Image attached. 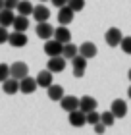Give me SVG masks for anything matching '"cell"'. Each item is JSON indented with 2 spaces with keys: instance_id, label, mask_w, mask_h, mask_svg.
Here are the masks:
<instances>
[{
  "instance_id": "cell-1",
  "label": "cell",
  "mask_w": 131,
  "mask_h": 135,
  "mask_svg": "<svg viewBox=\"0 0 131 135\" xmlns=\"http://www.w3.org/2000/svg\"><path fill=\"white\" fill-rule=\"evenodd\" d=\"M62 48H64V42L56 41L54 37L46 39V42H45V54H46L48 58H50V56H60V54H62Z\"/></svg>"
},
{
  "instance_id": "cell-2",
  "label": "cell",
  "mask_w": 131,
  "mask_h": 135,
  "mask_svg": "<svg viewBox=\"0 0 131 135\" xmlns=\"http://www.w3.org/2000/svg\"><path fill=\"white\" fill-rule=\"evenodd\" d=\"M25 75H29V66L25 62H14L10 66V77H14V79H23Z\"/></svg>"
},
{
  "instance_id": "cell-3",
  "label": "cell",
  "mask_w": 131,
  "mask_h": 135,
  "mask_svg": "<svg viewBox=\"0 0 131 135\" xmlns=\"http://www.w3.org/2000/svg\"><path fill=\"white\" fill-rule=\"evenodd\" d=\"M122 39H123V35H122V31L118 27H110L108 31H106V35H104V41H106V45L108 46H120V42H122Z\"/></svg>"
},
{
  "instance_id": "cell-4",
  "label": "cell",
  "mask_w": 131,
  "mask_h": 135,
  "mask_svg": "<svg viewBox=\"0 0 131 135\" xmlns=\"http://www.w3.org/2000/svg\"><path fill=\"white\" fill-rule=\"evenodd\" d=\"M37 87H39V83H37V79H35V77L25 75L23 79H20V93H23V95H31V93H35Z\"/></svg>"
},
{
  "instance_id": "cell-5",
  "label": "cell",
  "mask_w": 131,
  "mask_h": 135,
  "mask_svg": "<svg viewBox=\"0 0 131 135\" xmlns=\"http://www.w3.org/2000/svg\"><path fill=\"white\" fill-rule=\"evenodd\" d=\"M71 64H73V75L75 77H83L85 75V70H87V58L77 54V56L71 58Z\"/></svg>"
},
{
  "instance_id": "cell-6",
  "label": "cell",
  "mask_w": 131,
  "mask_h": 135,
  "mask_svg": "<svg viewBox=\"0 0 131 135\" xmlns=\"http://www.w3.org/2000/svg\"><path fill=\"white\" fill-rule=\"evenodd\" d=\"M67 114H70V124L73 127H83L87 124V114L81 108H75V110H71V112H67Z\"/></svg>"
},
{
  "instance_id": "cell-7",
  "label": "cell",
  "mask_w": 131,
  "mask_h": 135,
  "mask_svg": "<svg viewBox=\"0 0 131 135\" xmlns=\"http://www.w3.org/2000/svg\"><path fill=\"white\" fill-rule=\"evenodd\" d=\"M73 16H75V12H73L70 6H62V8H58V23L60 25H70V23L73 21Z\"/></svg>"
},
{
  "instance_id": "cell-8",
  "label": "cell",
  "mask_w": 131,
  "mask_h": 135,
  "mask_svg": "<svg viewBox=\"0 0 131 135\" xmlns=\"http://www.w3.org/2000/svg\"><path fill=\"white\" fill-rule=\"evenodd\" d=\"M35 31H37V37H39V39L46 41V39H50V37L54 35V27L48 21H39L37 27H35Z\"/></svg>"
},
{
  "instance_id": "cell-9",
  "label": "cell",
  "mask_w": 131,
  "mask_h": 135,
  "mask_svg": "<svg viewBox=\"0 0 131 135\" xmlns=\"http://www.w3.org/2000/svg\"><path fill=\"white\" fill-rule=\"evenodd\" d=\"M64 68H66V58L62 54L60 56H50L48 62H46V70H50L52 73H60Z\"/></svg>"
},
{
  "instance_id": "cell-10",
  "label": "cell",
  "mask_w": 131,
  "mask_h": 135,
  "mask_svg": "<svg viewBox=\"0 0 131 135\" xmlns=\"http://www.w3.org/2000/svg\"><path fill=\"white\" fill-rule=\"evenodd\" d=\"M8 42L14 48H23V46L27 45V35H25V31H14V33H10Z\"/></svg>"
},
{
  "instance_id": "cell-11",
  "label": "cell",
  "mask_w": 131,
  "mask_h": 135,
  "mask_svg": "<svg viewBox=\"0 0 131 135\" xmlns=\"http://www.w3.org/2000/svg\"><path fill=\"white\" fill-rule=\"evenodd\" d=\"M60 106H62V110H66V112H71V110H75V108H79V99L77 97H73V95H64L60 99Z\"/></svg>"
},
{
  "instance_id": "cell-12",
  "label": "cell",
  "mask_w": 131,
  "mask_h": 135,
  "mask_svg": "<svg viewBox=\"0 0 131 135\" xmlns=\"http://www.w3.org/2000/svg\"><path fill=\"white\" fill-rule=\"evenodd\" d=\"M110 110H112V114H114L116 118H123V116H127V102L123 99H116L112 102Z\"/></svg>"
},
{
  "instance_id": "cell-13",
  "label": "cell",
  "mask_w": 131,
  "mask_h": 135,
  "mask_svg": "<svg viewBox=\"0 0 131 135\" xmlns=\"http://www.w3.org/2000/svg\"><path fill=\"white\" fill-rule=\"evenodd\" d=\"M31 16L35 17L37 23H39V21H48V20H50V10H48L45 4H39V6L33 8V14H31Z\"/></svg>"
},
{
  "instance_id": "cell-14",
  "label": "cell",
  "mask_w": 131,
  "mask_h": 135,
  "mask_svg": "<svg viewBox=\"0 0 131 135\" xmlns=\"http://www.w3.org/2000/svg\"><path fill=\"white\" fill-rule=\"evenodd\" d=\"M52 75H54V73L50 71V70H42V71H39V73H37V83H39V87H50V85L54 83L52 81Z\"/></svg>"
},
{
  "instance_id": "cell-15",
  "label": "cell",
  "mask_w": 131,
  "mask_h": 135,
  "mask_svg": "<svg viewBox=\"0 0 131 135\" xmlns=\"http://www.w3.org/2000/svg\"><path fill=\"white\" fill-rule=\"evenodd\" d=\"M79 108L83 110V112H91V110H96V99L95 97H91V95H85V97H81L79 99Z\"/></svg>"
},
{
  "instance_id": "cell-16",
  "label": "cell",
  "mask_w": 131,
  "mask_h": 135,
  "mask_svg": "<svg viewBox=\"0 0 131 135\" xmlns=\"http://www.w3.org/2000/svg\"><path fill=\"white\" fill-rule=\"evenodd\" d=\"M96 46H95V42H91V41H87V42H81V46H79V54L81 56H85L87 60L89 58H95L96 56Z\"/></svg>"
},
{
  "instance_id": "cell-17",
  "label": "cell",
  "mask_w": 131,
  "mask_h": 135,
  "mask_svg": "<svg viewBox=\"0 0 131 135\" xmlns=\"http://www.w3.org/2000/svg\"><path fill=\"white\" fill-rule=\"evenodd\" d=\"M2 91L6 95H16L17 91H20V81L14 77H8V79H4L2 81Z\"/></svg>"
},
{
  "instance_id": "cell-18",
  "label": "cell",
  "mask_w": 131,
  "mask_h": 135,
  "mask_svg": "<svg viewBox=\"0 0 131 135\" xmlns=\"http://www.w3.org/2000/svg\"><path fill=\"white\" fill-rule=\"evenodd\" d=\"M52 37H54L56 41H60V42H70V41H71V33H70V29H67V25L56 27Z\"/></svg>"
},
{
  "instance_id": "cell-19",
  "label": "cell",
  "mask_w": 131,
  "mask_h": 135,
  "mask_svg": "<svg viewBox=\"0 0 131 135\" xmlns=\"http://www.w3.org/2000/svg\"><path fill=\"white\" fill-rule=\"evenodd\" d=\"M14 31H27L29 29V16H16L14 17V23H12Z\"/></svg>"
},
{
  "instance_id": "cell-20",
  "label": "cell",
  "mask_w": 131,
  "mask_h": 135,
  "mask_svg": "<svg viewBox=\"0 0 131 135\" xmlns=\"http://www.w3.org/2000/svg\"><path fill=\"white\" fill-rule=\"evenodd\" d=\"M46 95H48V99H50V100H58L60 102V99L64 97V87L52 83L50 87H46Z\"/></svg>"
},
{
  "instance_id": "cell-21",
  "label": "cell",
  "mask_w": 131,
  "mask_h": 135,
  "mask_svg": "<svg viewBox=\"0 0 131 135\" xmlns=\"http://www.w3.org/2000/svg\"><path fill=\"white\" fill-rule=\"evenodd\" d=\"M14 10H10V8H2L0 10V25H4V27H10L12 23H14Z\"/></svg>"
},
{
  "instance_id": "cell-22",
  "label": "cell",
  "mask_w": 131,
  "mask_h": 135,
  "mask_svg": "<svg viewBox=\"0 0 131 135\" xmlns=\"http://www.w3.org/2000/svg\"><path fill=\"white\" fill-rule=\"evenodd\" d=\"M79 54V46H75L73 42H64V48H62V56H64L66 60H71L73 56H77Z\"/></svg>"
},
{
  "instance_id": "cell-23",
  "label": "cell",
  "mask_w": 131,
  "mask_h": 135,
  "mask_svg": "<svg viewBox=\"0 0 131 135\" xmlns=\"http://www.w3.org/2000/svg\"><path fill=\"white\" fill-rule=\"evenodd\" d=\"M33 8H35V6L31 4L29 0H20L17 6H16V10L20 12L21 16H31V14H33Z\"/></svg>"
},
{
  "instance_id": "cell-24",
  "label": "cell",
  "mask_w": 131,
  "mask_h": 135,
  "mask_svg": "<svg viewBox=\"0 0 131 135\" xmlns=\"http://www.w3.org/2000/svg\"><path fill=\"white\" fill-rule=\"evenodd\" d=\"M114 120H116V116L112 114V110H106V112H102V114H100V122H102L106 127L114 126Z\"/></svg>"
},
{
  "instance_id": "cell-25",
  "label": "cell",
  "mask_w": 131,
  "mask_h": 135,
  "mask_svg": "<svg viewBox=\"0 0 131 135\" xmlns=\"http://www.w3.org/2000/svg\"><path fill=\"white\" fill-rule=\"evenodd\" d=\"M67 6H70L73 12H81L85 8V0H67Z\"/></svg>"
},
{
  "instance_id": "cell-26",
  "label": "cell",
  "mask_w": 131,
  "mask_h": 135,
  "mask_svg": "<svg viewBox=\"0 0 131 135\" xmlns=\"http://www.w3.org/2000/svg\"><path fill=\"white\" fill-rule=\"evenodd\" d=\"M96 122H100V114H98L96 110H91V112H87V124L95 126Z\"/></svg>"
},
{
  "instance_id": "cell-27",
  "label": "cell",
  "mask_w": 131,
  "mask_h": 135,
  "mask_svg": "<svg viewBox=\"0 0 131 135\" xmlns=\"http://www.w3.org/2000/svg\"><path fill=\"white\" fill-rule=\"evenodd\" d=\"M120 46H122V50L125 54H131V37H123L122 42H120Z\"/></svg>"
},
{
  "instance_id": "cell-28",
  "label": "cell",
  "mask_w": 131,
  "mask_h": 135,
  "mask_svg": "<svg viewBox=\"0 0 131 135\" xmlns=\"http://www.w3.org/2000/svg\"><path fill=\"white\" fill-rule=\"evenodd\" d=\"M10 77V66L8 64H0V83L4 81V79Z\"/></svg>"
},
{
  "instance_id": "cell-29",
  "label": "cell",
  "mask_w": 131,
  "mask_h": 135,
  "mask_svg": "<svg viewBox=\"0 0 131 135\" xmlns=\"http://www.w3.org/2000/svg\"><path fill=\"white\" fill-rule=\"evenodd\" d=\"M8 27H4V25H0V45H4V42H8Z\"/></svg>"
},
{
  "instance_id": "cell-30",
  "label": "cell",
  "mask_w": 131,
  "mask_h": 135,
  "mask_svg": "<svg viewBox=\"0 0 131 135\" xmlns=\"http://www.w3.org/2000/svg\"><path fill=\"white\" fill-rule=\"evenodd\" d=\"M20 0H4V8H10V10H16V6Z\"/></svg>"
},
{
  "instance_id": "cell-31",
  "label": "cell",
  "mask_w": 131,
  "mask_h": 135,
  "mask_svg": "<svg viewBox=\"0 0 131 135\" xmlns=\"http://www.w3.org/2000/svg\"><path fill=\"white\" fill-rule=\"evenodd\" d=\"M93 127H95V131H96V133H104V129H106V126L102 124V122H96V124L93 126Z\"/></svg>"
},
{
  "instance_id": "cell-32",
  "label": "cell",
  "mask_w": 131,
  "mask_h": 135,
  "mask_svg": "<svg viewBox=\"0 0 131 135\" xmlns=\"http://www.w3.org/2000/svg\"><path fill=\"white\" fill-rule=\"evenodd\" d=\"M52 6H56V8H62V6H66L67 4V0H50Z\"/></svg>"
},
{
  "instance_id": "cell-33",
  "label": "cell",
  "mask_w": 131,
  "mask_h": 135,
  "mask_svg": "<svg viewBox=\"0 0 131 135\" xmlns=\"http://www.w3.org/2000/svg\"><path fill=\"white\" fill-rule=\"evenodd\" d=\"M127 95H129V99H131V85H129V89H127Z\"/></svg>"
},
{
  "instance_id": "cell-34",
  "label": "cell",
  "mask_w": 131,
  "mask_h": 135,
  "mask_svg": "<svg viewBox=\"0 0 131 135\" xmlns=\"http://www.w3.org/2000/svg\"><path fill=\"white\" fill-rule=\"evenodd\" d=\"M4 8V0H0V10H2Z\"/></svg>"
},
{
  "instance_id": "cell-35",
  "label": "cell",
  "mask_w": 131,
  "mask_h": 135,
  "mask_svg": "<svg viewBox=\"0 0 131 135\" xmlns=\"http://www.w3.org/2000/svg\"><path fill=\"white\" fill-rule=\"evenodd\" d=\"M127 75H129V81H131V70H129V73H127Z\"/></svg>"
},
{
  "instance_id": "cell-36",
  "label": "cell",
  "mask_w": 131,
  "mask_h": 135,
  "mask_svg": "<svg viewBox=\"0 0 131 135\" xmlns=\"http://www.w3.org/2000/svg\"><path fill=\"white\" fill-rule=\"evenodd\" d=\"M41 2H46V0H41Z\"/></svg>"
}]
</instances>
